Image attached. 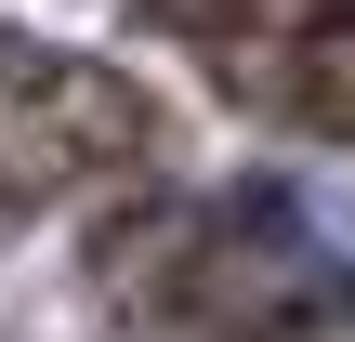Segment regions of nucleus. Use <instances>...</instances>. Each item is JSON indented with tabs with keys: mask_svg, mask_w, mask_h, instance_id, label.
Listing matches in <instances>:
<instances>
[{
	"mask_svg": "<svg viewBox=\"0 0 355 342\" xmlns=\"http://www.w3.org/2000/svg\"><path fill=\"white\" fill-rule=\"evenodd\" d=\"M0 342H355V290L277 185L79 53L0 40Z\"/></svg>",
	"mask_w": 355,
	"mask_h": 342,
	"instance_id": "obj_1",
	"label": "nucleus"
}]
</instances>
